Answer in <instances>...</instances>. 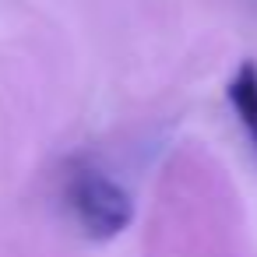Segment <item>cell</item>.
Returning a JSON list of instances; mask_svg holds the SVG:
<instances>
[{
    "mask_svg": "<svg viewBox=\"0 0 257 257\" xmlns=\"http://www.w3.org/2000/svg\"><path fill=\"white\" fill-rule=\"evenodd\" d=\"M67 201H71V211H74L78 225L92 239H113L134 218L131 194L113 176H106L99 169L74 173L71 176V187H67Z\"/></svg>",
    "mask_w": 257,
    "mask_h": 257,
    "instance_id": "obj_1",
    "label": "cell"
},
{
    "mask_svg": "<svg viewBox=\"0 0 257 257\" xmlns=\"http://www.w3.org/2000/svg\"><path fill=\"white\" fill-rule=\"evenodd\" d=\"M225 99H229L239 127L246 131L253 152H257V64L253 60H243L236 67V74L225 85Z\"/></svg>",
    "mask_w": 257,
    "mask_h": 257,
    "instance_id": "obj_2",
    "label": "cell"
}]
</instances>
